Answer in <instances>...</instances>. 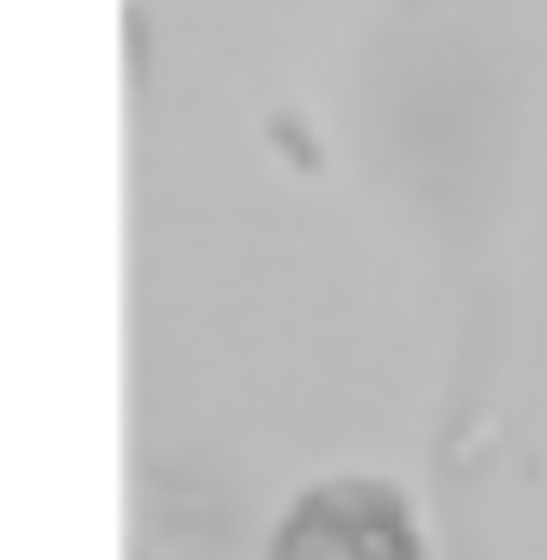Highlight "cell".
Wrapping results in <instances>:
<instances>
[{"instance_id": "cell-1", "label": "cell", "mask_w": 547, "mask_h": 560, "mask_svg": "<svg viewBox=\"0 0 547 560\" xmlns=\"http://www.w3.org/2000/svg\"><path fill=\"white\" fill-rule=\"evenodd\" d=\"M265 560H425V529L394 480L332 475L296 493Z\"/></svg>"}]
</instances>
